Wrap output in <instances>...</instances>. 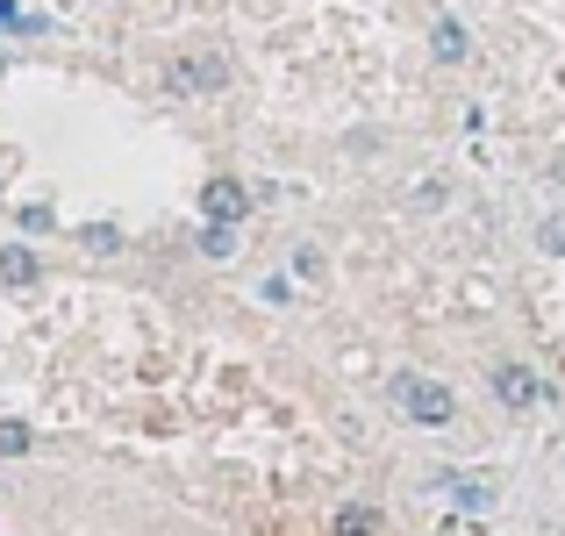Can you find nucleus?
<instances>
[{
    "label": "nucleus",
    "mask_w": 565,
    "mask_h": 536,
    "mask_svg": "<svg viewBox=\"0 0 565 536\" xmlns=\"http://www.w3.org/2000/svg\"><path fill=\"white\" fill-rule=\"evenodd\" d=\"M386 400H394V415H408V422H423V429H444L458 415V394L444 379H429V372H394Z\"/></svg>",
    "instance_id": "obj_1"
},
{
    "label": "nucleus",
    "mask_w": 565,
    "mask_h": 536,
    "mask_svg": "<svg viewBox=\"0 0 565 536\" xmlns=\"http://www.w3.org/2000/svg\"><path fill=\"white\" fill-rule=\"evenodd\" d=\"M201 215H207V222H236V229H244L250 186H244V179H230V172H215V179L201 186Z\"/></svg>",
    "instance_id": "obj_2"
},
{
    "label": "nucleus",
    "mask_w": 565,
    "mask_h": 536,
    "mask_svg": "<svg viewBox=\"0 0 565 536\" xmlns=\"http://www.w3.org/2000/svg\"><path fill=\"white\" fill-rule=\"evenodd\" d=\"M487 386H494L501 408H537V394H544V379L530 365H515V357H501V365L487 372Z\"/></svg>",
    "instance_id": "obj_3"
},
{
    "label": "nucleus",
    "mask_w": 565,
    "mask_h": 536,
    "mask_svg": "<svg viewBox=\"0 0 565 536\" xmlns=\"http://www.w3.org/2000/svg\"><path fill=\"white\" fill-rule=\"evenodd\" d=\"M429 57H437V65H466L472 57V29L458 22V14H437V22H429Z\"/></svg>",
    "instance_id": "obj_4"
},
{
    "label": "nucleus",
    "mask_w": 565,
    "mask_h": 536,
    "mask_svg": "<svg viewBox=\"0 0 565 536\" xmlns=\"http://www.w3.org/2000/svg\"><path fill=\"white\" fill-rule=\"evenodd\" d=\"M444 494H451L458 501V508H466V515H487V508H494V501H501V486L494 480H487V472H472V480H466V472H444Z\"/></svg>",
    "instance_id": "obj_5"
},
{
    "label": "nucleus",
    "mask_w": 565,
    "mask_h": 536,
    "mask_svg": "<svg viewBox=\"0 0 565 536\" xmlns=\"http://www.w3.org/2000/svg\"><path fill=\"white\" fill-rule=\"evenodd\" d=\"M166 79H172V94H215V86H222V57H207V51L201 57H180Z\"/></svg>",
    "instance_id": "obj_6"
},
{
    "label": "nucleus",
    "mask_w": 565,
    "mask_h": 536,
    "mask_svg": "<svg viewBox=\"0 0 565 536\" xmlns=\"http://www.w3.org/2000/svg\"><path fill=\"white\" fill-rule=\"evenodd\" d=\"M36 272L43 265H36L29 244H0V279H8V287H36Z\"/></svg>",
    "instance_id": "obj_7"
},
{
    "label": "nucleus",
    "mask_w": 565,
    "mask_h": 536,
    "mask_svg": "<svg viewBox=\"0 0 565 536\" xmlns=\"http://www.w3.org/2000/svg\"><path fill=\"white\" fill-rule=\"evenodd\" d=\"M294 279H308V287H322V279H330V258H322V244H294Z\"/></svg>",
    "instance_id": "obj_8"
},
{
    "label": "nucleus",
    "mask_w": 565,
    "mask_h": 536,
    "mask_svg": "<svg viewBox=\"0 0 565 536\" xmlns=\"http://www.w3.org/2000/svg\"><path fill=\"white\" fill-rule=\"evenodd\" d=\"M201 258H236V222H207L201 229Z\"/></svg>",
    "instance_id": "obj_9"
},
{
    "label": "nucleus",
    "mask_w": 565,
    "mask_h": 536,
    "mask_svg": "<svg viewBox=\"0 0 565 536\" xmlns=\"http://www.w3.org/2000/svg\"><path fill=\"white\" fill-rule=\"evenodd\" d=\"M79 244L108 258V250H122V229H115V222H86V229H79Z\"/></svg>",
    "instance_id": "obj_10"
},
{
    "label": "nucleus",
    "mask_w": 565,
    "mask_h": 536,
    "mask_svg": "<svg viewBox=\"0 0 565 536\" xmlns=\"http://www.w3.org/2000/svg\"><path fill=\"white\" fill-rule=\"evenodd\" d=\"M29 451H36L29 422H0V458H29Z\"/></svg>",
    "instance_id": "obj_11"
},
{
    "label": "nucleus",
    "mask_w": 565,
    "mask_h": 536,
    "mask_svg": "<svg viewBox=\"0 0 565 536\" xmlns=\"http://www.w3.org/2000/svg\"><path fill=\"white\" fill-rule=\"evenodd\" d=\"M337 529H344V536H373L380 515H373V508H344V515H337Z\"/></svg>",
    "instance_id": "obj_12"
},
{
    "label": "nucleus",
    "mask_w": 565,
    "mask_h": 536,
    "mask_svg": "<svg viewBox=\"0 0 565 536\" xmlns=\"http://www.w3.org/2000/svg\"><path fill=\"white\" fill-rule=\"evenodd\" d=\"M537 244L552 250V258H565V215H544V229H537Z\"/></svg>",
    "instance_id": "obj_13"
},
{
    "label": "nucleus",
    "mask_w": 565,
    "mask_h": 536,
    "mask_svg": "<svg viewBox=\"0 0 565 536\" xmlns=\"http://www.w3.org/2000/svg\"><path fill=\"white\" fill-rule=\"evenodd\" d=\"M14 222H22L29 236H51V229H57V215H51V207H22V215H14Z\"/></svg>",
    "instance_id": "obj_14"
}]
</instances>
